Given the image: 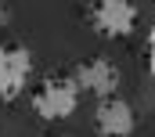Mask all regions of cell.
I'll return each mask as SVG.
<instances>
[{"instance_id": "6da1fadb", "label": "cell", "mask_w": 155, "mask_h": 137, "mask_svg": "<svg viewBox=\"0 0 155 137\" xmlns=\"http://www.w3.org/2000/svg\"><path fill=\"white\" fill-rule=\"evenodd\" d=\"M79 90L72 76H47L33 90V112L47 123H58V119H69L79 105Z\"/></svg>"}, {"instance_id": "7a4b0ae2", "label": "cell", "mask_w": 155, "mask_h": 137, "mask_svg": "<svg viewBox=\"0 0 155 137\" xmlns=\"http://www.w3.org/2000/svg\"><path fill=\"white\" fill-rule=\"evenodd\" d=\"M33 76V54L15 43H0V101H15Z\"/></svg>"}, {"instance_id": "3957f363", "label": "cell", "mask_w": 155, "mask_h": 137, "mask_svg": "<svg viewBox=\"0 0 155 137\" xmlns=\"http://www.w3.org/2000/svg\"><path fill=\"white\" fill-rule=\"evenodd\" d=\"M76 87L83 94H94L97 101H108V98H116L119 83H123V72H119L116 62H108V58H90V62H83L76 68Z\"/></svg>"}, {"instance_id": "277c9868", "label": "cell", "mask_w": 155, "mask_h": 137, "mask_svg": "<svg viewBox=\"0 0 155 137\" xmlns=\"http://www.w3.org/2000/svg\"><path fill=\"white\" fill-rule=\"evenodd\" d=\"M90 22H94L97 33L108 36V40H116V36H130V33H134V25H137V7L126 4V0H101V4L90 7Z\"/></svg>"}, {"instance_id": "5b68a950", "label": "cell", "mask_w": 155, "mask_h": 137, "mask_svg": "<svg viewBox=\"0 0 155 137\" xmlns=\"http://www.w3.org/2000/svg\"><path fill=\"white\" fill-rule=\"evenodd\" d=\"M94 126L101 137H130L137 130V115H134V105L123 101V98H108V101H97L94 108Z\"/></svg>"}, {"instance_id": "8992f818", "label": "cell", "mask_w": 155, "mask_h": 137, "mask_svg": "<svg viewBox=\"0 0 155 137\" xmlns=\"http://www.w3.org/2000/svg\"><path fill=\"white\" fill-rule=\"evenodd\" d=\"M148 72L155 76V22H152V29H148Z\"/></svg>"}, {"instance_id": "52a82bcc", "label": "cell", "mask_w": 155, "mask_h": 137, "mask_svg": "<svg viewBox=\"0 0 155 137\" xmlns=\"http://www.w3.org/2000/svg\"><path fill=\"white\" fill-rule=\"evenodd\" d=\"M7 18H11V11H7V7H0V25H4Z\"/></svg>"}]
</instances>
